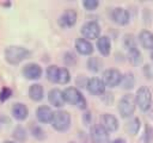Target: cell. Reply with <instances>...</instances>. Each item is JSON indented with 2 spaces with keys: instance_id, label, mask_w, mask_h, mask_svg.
<instances>
[{
  "instance_id": "cell-28",
  "label": "cell",
  "mask_w": 153,
  "mask_h": 143,
  "mask_svg": "<svg viewBox=\"0 0 153 143\" xmlns=\"http://www.w3.org/2000/svg\"><path fill=\"white\" fill-rule=\"evenodd\" d=\"M152 137H153L152 128H151L149 125H146V129H145V136H143V143H151V142H152Z\"/></svg>"
},
{
  "instance_id": "cell-26",
  "label": "cell",
  "mask_w": 153,
  "mask_h": 143,
  "mask_svg": "<svg viewBox=\"0 0 153 143\" xmlns=\"http://www.w3.org/2000/svg\"><path fill=\"white\" fill-rule=\"evenodd\" d=\"M123 43H124V46L128 48V50H131V49L136 48V43H135V39H134L133 35H126L124 39H123Z\"/></svg>"
},
{
  "instance_id": "cell-35",
  "label": "cell",
  "mask_w": 153,
  "mask_h": 143,
  "mask_svg": "<svg viewBox=\"0 0 153 143\" xmlns=\"http://www.w3.org/2000/svg\"><path fill=\"white\" fill-rule=\"evenodd\" d=\"M151 58H152V61H153V48L151 49Z\"/></svg>"
},
{
  "instance_id": "cell-6",
  "label": "cell",
  "mask_w": 153,
  "mask_h": 143,
  "mask_svg": "<svg viewBox=\"0 0 153 143\" xmlns=\"http://www.w3.org/2000/svg\"><path fill=\"white\" fill-rule=\"evenodd\" d=\"M91 139L93 143H109L108 130L102 125L97 124L91 129Z\"/></svg>"
},
{
  "instance_id": "cell-1",
  "label": "cell",
  "mask_w": 153,
  "mask_h": 143,
  "mask_svg": "<svg viewBox=\"0 0 153 143\" xmlns=\"http://www.w3.org/2000/svg\"><path fill=\"white\" fill-rule=\"evenodd\" d=\"M30 55L29 50H26L25 48L23 46H17V45H13V46H8L6 50H5V57H6V61L11 64H18L20 63L23 60H25L27 56Z\"/></svg>"
},
{
  "instance_id": "cell-29",
  "label": "cell",
  "mask_w": 153,
  "mask_h": 143,
  "mask_svg": "<svg viewBox=\"0 0 153 143\" xmlns=\"http://www.w3.org/2000/svg\"><path fill=\"white\" fill-rule=\"evenodd\" d=\"M13 136H14L17 139H19V141H23V139H25V137H26V132H25V130H24L22 126H18V128L14 130Z\"/></svg>"
},
{
  "instance_id": "cell-2",
  "label": "cell",
  "mask_w": 153,
  "mask_h": 143,
  "mask_svg": "<svg viewBox=\"0 0 153 143\" xmlns=\"http://www.w3.org/2000/svg\"><path fill=\"white\" fill-rule=\"evenodd\" d=\"M63 97L65 100L72 105L78 106L79 108H85L86 107V100L84 98V95L80 93L79 89L74 88V87H68L63 91Z\"/></svg>"
},
{
  "instance_id": "cell-33",
  "label": "cell",
  "mask_w": 153,
  "mask_h": 143,
  "mask_svg": "<svg viewBox=\"0 0 153 143\" xmlns=\"http://www.w3.org/2000/svg\"><path fill=\"white\" fill-rule=\"evenodd\" d=\"M33 136H36V137H38V138H43V131H42V129L41 128H35L33 129Z\"/></svg>"
},
{
  "instance_id": "cell-23",
  "label": "cell",
  "mask_w": 153,
  "mask_h": 143,
  "mask_svg": "<svg viewBox=\"0 0 153 143\" xmlns=\"http://www.w3.org/2000/svg\"><path fill=\"white\" fill-rule=\"evenodd\" d=\"M135 83V80H134V75L131 73H127L126 75L122 76V81H121V85L124 89H130Z\"/></svg>"
},
{
  "instance_id": "cell-34",
  "label": "cell",
  "mask_w": 153,
  "mask_h": 143,
  "mask_svg": "<svg viewBox=\"0 0 153 143\" xmlns=\"http://www.w3.org/2000/svg\"><path fill=\"white\" fill-rule=\"evenodd\" d=\"M111 143H126V141H124L123 138H116V139H114Z\"/></svg>"
},
{
  "instance_id": "cell-3",
  "label": "cell",
  "mask_w": 153,
  "mask_h": 143,
  "mask_svg": "<svg viewBox=\"0 0 153 143\" xmlns=\"http://www.w3.org/2000/svg\"><path fill=\"white\" fill-rule=\"evenodd\" d=\"M135 102L142 111H147L152 105V92L148 87L142 86L136 91Z\"/></svg>"
},
{
  "instance_id": "cell-20",
  "label": "cell",
  "mask_w": 153,
  "mask_h": 143,
  "mask_svg": "<svg viewBox=\"0 0 153 143\" xmlns=\"http://www.w3.org/2000/svg\"><path fill=\"white\" fill-rule=\"evenodd\" d=\"M29 95L32 100L39 101L43 98V87L39 83H33L29 88Z\"/></svg>"
},
{
  "instance_id": "cell-19",
  "label": "cell",
  "mask_w": 153,
  "mask_h": 143,
  "mask_svg": "<svg viewBox=\"0 0 153 143\" xmlns=\"http://www.w3.org/2000/svg\"><path fill=\"white\" fill-rule=\"evenodd\" d=\"M97 48H98V50L102 55H104V56L109 55L110 49H111V43H110L109 37H106V36L99 37L98 41H97Z\"/></svg>"
},
{
  "instance_id": "cell-14",
  "label": "cell",
  "mask_w": 153,
  "mask_h": 143,
  "mask_svg": "<svg viewBox=\"0 0 153 143\" xmlns=\"http://www.w3.org/2000/svg\"><path fill=\"white\" fill-rule=\"evenodd\" d=\"M54 112L49 106H39L36 110V117L41 123H49L51 122Z\"/></svg>"
},
{
  "instance_id": "cell-8",
  "label": "cell",
  "mask_w": 153,
  "mask_h": 143,
  "mask_svg": "<svg viewBox=\"0 0 153 143\" xmlns=\"http://www.w3.org/2000/svg\"><path fill=\"white\" fill-rule=\"evenodd\" d=\"M122 74L117 69H106L103 74V81L109 87L118 86L122 81Z\"/></svg>"
},
{
  "instance_id": "cell-15",
  "label": "cell",
  "mask_w": 153,
  "mask_h": 143,
  "mask_svg": "<svg viewBox=\"0 0 153 143\" xmlns=\"http://www.w3.org/2000/svg\"><path fill=\"white\" fill-rule=\"evenodd\" d=\"M102 125L108 131H115L118 129V120L115 116H112L110 113H105L102 117Z\"/></svg>"
},
{
  "instance_id": "cell-32",
  "label": "cell",
  "mask_w": 153,
  "mask_h": 143,
  "mask_svg": "<svg viewBox=\"0 0 153 143\" xmlns=\"http://www.w3.org/2000/svg\"><path fill=\"white\" fill-rule=\"evenodd\" d=\"M11 89H8V88H4L2 91H1V93H0V99L1 100H6L7 98H10L11 97Z\"/></svg>"
},
{
  "instance_id": "cell-18",
  "label": "cell",
  "mask_w": 153,
  "mask_h": 143,
  "mask_svg": "<svg viewBox=\"0 0 153 143\" xmlns=\"http://www.w3.org/2000/svg\"><path fill=\"white\" fill-rule=\"evenodd\" d=\"M12 114L16 119L24 120L27 117V107L22 102H17L12 107Z\"/></svg>"
},
{
  "instance_id": "cell-21",
  "label": "cell",
  "mask_w": 153,
  "mask_h": 143,
  "mask_svg": "<svg viewBox=\"0 0 153 143\" xmlns=\"http://www.w3.org/2000/svg\"><path fill=\"white\" fill-rule=\"evenodd\" d=\"M128 58H129V62H130L133 66H139V64L142 62V56H141L140 51H139L136 48L129 50V52H128Z\"/></svg>"
},
{
  "instance_id": "cell-12",
  "label": "cell",
  "mask_w": 153,
  "mask_h": 143,
  "mask_svg": "<svg viewBox=\"0 0 153 143\" xmlns=\"http://www.w3.org/2000/svg\"><path fill=\"white\" fill-rule=\"evenodd\" d=\"M111 18L115 23H117L120 25H126L129 21V13L127 10H124L122 7H116L111 12Z\"/></svg>"
},
{
  "instance_id": "cell-10",
  "label": "cell",
  "mask_w": 153,
  "mask_h": 143,
  "mask_svg": "<svg viewBox=\"0 0 153 143\" xmlns=\"http://www.w3.org/2000/svg\"><path fill=\"white\" fill-rule=\"evenodd\" d=\"M76 21V12L74 10H66L59 18V24L62 27H71Z\"/></svg>"
},
{
  "instance_id": "cell-7",
  "label": "cell",
  "mask_w": 153,
  "mask_h": 143,
  "mask_svg": "<svg viewBox=\"0 0 153 143\" xmlns=\"http://www.w3.org/2000/svg\"><path fill=\"white\" fill-rule=\"evenodd\" d=\"M100 33V27L97 21H87L81 27V35L85 39H96Z\"/></svg>"
},
{
  "instance_id": "cell-13",
  "label": "cell",
  "mask_w": 153,
  "mask_h": 143,
  "mask_svg": "<svg viewBox=\"0 0 153 143\" xmlns=\"http://www.w3.org/2000/svg\"><path fill=\"white\" fill-rule=\"evenodd\" d=\"M48 100L51 105H54L55 107H61L65 105L66 100H65V97H63V92L57 89V88H54L49 92L48 94Z\"/></svg>"
},
{
  "instance_id": "cell-22",
  "label": "cell",
  "mask_w": 153,
  "mask_h": 143,
  "mask_svg": "<svg viewBox=\"0 0 153 143\" xmlns=\"http://www.w3.org/2000/svg\"><path fill=\"white\" fill-rule=\"evenodd\" d=\"M59 73H60V68L57 66H49L48 69H47V77H48V80L51 81V82H57Z\"/></svg>"
},
{
  "instance_id": "cell-27",
  "label": "cell",
  "mask_w": 153,
  "mask_h": 143,
  "mask_svg": "<svg viewBox=\"0 0 153 143\" xmlns=\"http://www.w3.org/2000/svg\"><path fill=\"white\" fill-rule=\"evenodd\" d=\"M87 66H88V69L92 70V72H97L100 67V62L97 57H91L87 62Z\"/></svg>"
},
{
  "instance_id": "cell-36",
  "label": "cell",
  "mask_w": 153,
  "mask_h": 143,
  "mask_svg": "<svg viewBox=\"0 0 153 143\" xmlns=\"http://www.w3.org/2000/svg\"><path fill=\"white\" fill-rule=\"evenodd\" d=\"M4 143H14V142H11V141H5Z\"/></svg>"
},
{
  "instance_id": "cell-24",
  "label": "cell",
  "mask_w": 153,
  "mask_h": 143,
  "mask_svg": "<svg viewBox=\"0 0 153 143\" xmlns=\"http://www.w3.org/2000/svg\"><path fill=\"white\" fill-rule=\"evenodd\" d=\"M139 129H140V119H139V118H134V119H131V120L127 124V130H128L131 135L137 133Z\"/></svg>"
},
{
  "instance_id": "cell-25",
  "label": "cell",
  "mask_w": 153,
  "mask_h": 143,
  "mask_svg": "<svg viewBox=\"0 0 153 143\" xmlns=\"http://www.w3.org/2000/svg\"><path fill=\"white\" fill-rule=\"evenodd\" d=\"M69 80H71V75H69L68 69H66V68H60V73H59L57 83L65 85V83H67Z\"/></svg>"
},
{
  "instance_id": "cell-11",
  "label": "cell",
  "mask_w": 153,
  "mask_h": 143,
  "mask_svg": "<svg viewBox=\"0 0 153 143\" xmlns=\"http://www.w3.org/2000/svg\"><path fill=\"white\" fill-rule=\"evenodd\" d=\"M23 75L30 80L39 79L42 75V68L36 63H29L23 68Z\"/></svg>"
},
{
  "instance_id": "cell-5",
  "label": "cell",
  "mask_w": 153,
  "mask_h": 143,
  "mask_svg": "<svg viewBox=\"0 0 153 143\" xmlns=\"http://www.w3.org/2000/svg\"><path fill=\"white\" fill-rule=\"evenodd\" d=\"M135 99L130 94H126L118 102V111L122 117H130L135 111Z\"/></svg>"
},
{
  "instance_id": "cell-17",
  "label": "cell",
  "mask_w": 153,
  "mask_h": 143,
  "mask_svg": "<svg viewBox=\"0 0 153 143\" xmlns=\"http://www.w3.org/2000/svg\"><path fill=\"white\" fill-rule=\"evenodd\" d=\"M139 41L145 49H152L153 48V33L148 30H142L139 35Z\"/></svg>"
},
{
  "instance_id": "cell-30",
  "label": "cell",
  "mask_w": 153,
  "mask_h": 143,
  "mask_svg": "<svg viewBox=\"0 0 153 143\" xmlns=\"http://www.w3.org/2000/svg\"><path fill=\"white\" fill-rule=\"evenodd\" d=\"M82 5H84V7H85L86 10L92 11V10H94V8L98 6V1H97V0H85V1L82 2Z\"/></svg>"
},
{
  "instance_id": "cell-31",
  "label": "cell",
  "mask_w": 153,
  "mask_h": 143,
  "mask_svg": "<svg viewBox=\"0 0 153 143\" xmlns=\"http://www.w3.org/2000/svg\"><path fill=\"white\" fill-rule=\"evenodd\" d=\"M143 73H145V75H146V77H152L153 76V67L152 66H149V64H146L145 67H143Z\"/></svg>"
},
{
  "instance_id": "cell-9",
  "label": "cell",
  "mask_w": 153,
  "mask_h": 143,
  "mask_svg": "<svg viewBox=\"0 0 153 143\" xmlns=\"http://www.w3.org/2000/svg\"><path fill=\"white\" fill-rule=\"evenodd\" d=\"M86 87L88 89L90 93L92 94H103L104 91H105V83L102 79L99 77H92L90 80H87V83H86Z\"/></svg>"
},
{
  "instance_id": "cell-16",
  "label": "cell",
  "mask_w": 153,
  "mask_h": 143,
  "mask_svg": "<svg viewBox=\"0 0 153 143\" xmlns=\"http://www.w3.org/2000/svg\"><path fill=\"white\" fill-rule=\"evenodd\" d=\"M75 48L81 55H91L93 51V45L85 38H78L75 41Z\"/></svg>"
},
{
  "instance_id": "cell-4",
  "label": "cell",
  "mask_w": 153,
  "mask_h": 143,
  "mask_svg": "<svg viewBox=\"0 0 153 143\" xmlns=\"http://www.w3.org/2000/svg\"><path fill=\"white\" fill-rule=\"evenodd\" d=\"M51 125L57 131H66L71 125V116L67 111H56L51 118Z\"/></svg>"
}]
</instances>
